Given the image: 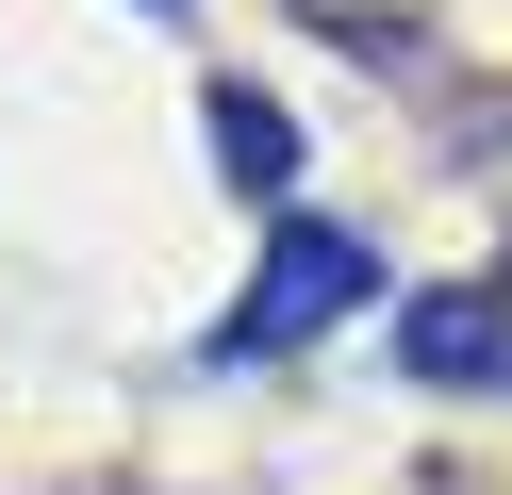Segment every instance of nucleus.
<instances>
[{
    "label": "nucleus",
    "mask_w": 512,
    "mask_h": 495,
    "mask_svg": "<svg viewBox=\"0 0 512 495\" xmlns=\"http://www.w3.org/2000/svg\"><path fill=\"white\" fill-rule=\"evenodd\" d=\"M199 116H215V182H232V198H265V215H281V198H298V116H281L265 83H215Z\"/></svg>",
    "instance_id": "3"
},
{
    "label": "nucleus",
    "mask_w": 512,
    "mask_h": 495,
    "mask_svg": "<svg viewBox=\"0 0 512 495\" xmlns=\"http://www.w3.org/2000/svg\"><path fill=\"white\" fill-rule=\"evenodd\" d=\"M149 17H182V0H149Z\"/></svg>",
    "instance_id": "4"
},
{
    "label": "nucleus",
    "mask_w": 512,
    "mask_h": 495,
    "mask_svg": "<svg viewBox=\"0 0 512 495\" xmlns=\"http://www.w3.org/2000/svg\"><path fill=\"white\" fill-rule=\"evenodd\" d=\"M397 380H430V396H512V264L397 297Z\"/></svg>",
    "instance_id": "2"
},
{
    "label": "nucleus",
    "mask_w": 512,
    "mask_h": 495,
    "mask_svg": "<svg viewBox=\"0 0 512 495\" xmlns=\"http://www.w3.org/2000/svg\"><path fill=\"white\" fill-rule=\"evenodd\" d=\"M364 297H380V248H364V231H347V215H281L199 363H281V347H314V330H347Z\"/></svg>",
    "instance_id": "1"
}]
</instances>
